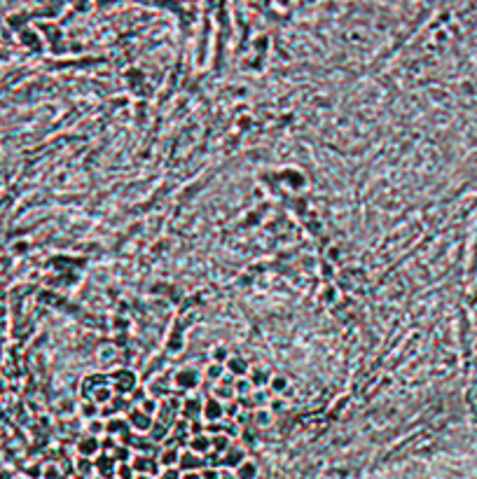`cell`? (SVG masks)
Instances as JSON below:
<instances>
[{"instance_id": "1", "label": "cell", "mask_w": 477, "mask_h": 479, "mask_svg": "<svg viewBox=\"0 0 477 479\" xmlns=\"http://www.w3.org/2000/svg\"><path fill=\"white\" fill-rule=\"evenodd\" d=\"M131 465L133 470H136V475H150V477H159V461H155V458H150V456H145V453H136L133 456V461H131Z\"/></svg>"}, {"instance_id": "2", "label": "cell", "mask_w": 477, "mask_h": 479, "mask_svg": "<svg viewBox=\"0 0 477 479\" xmlns=\"http://www.w3.org/2000/svg\"><path fill=\"white\" fill-rule=\"evenodd\" d=\"M129 428H131L133 433H150L152 430V426H155V418L152 416H147V414H143L138 407H133L131 412H129Z\"/></svg>"}, {"instance_id": "3", "label": "cell", "mask_w": 477, "mask_h": 479, "mask_svg": "<svg viewBox=\"0 0 477 479\" xmlns=\"http://www.w3.org/2000/svg\"><path fill=\"white\" fill-rule=\"evenodd\" d=\"M101 451V437H94V435H84V437L78 439V456L80 458H96Z\"/></svg>"}, {"instance_id": "4", "label": "cell", "mask_w": 477, "mask_h": 479, "mask_svg": "<svg viewBox=\"0 0 477 479\" xmlns=\"http://www.w3.org/2000/svg\"><path fill=\"white\" fill-rule=\"evenodd\" d=\"M178 467H180V472H201L206 467V458L194 451H180Z\"/></svg>"}, {"instance_id": "5", "label": "cell", "mask_w": 477, "mask_h": 479, "mask_svg": "<svg viewBox=\"0 0 477 479\" xmlns=\"http://www.w3.org/2000/svg\"><path fill=\"white\" fill-rule=\"evenodd\" d=\"M201 416L204 421L208 423H215V421H223L225 418V402H220L218 398H208L201 407Z\"/></svg>"}, {"instance_id": "6", "label": "cell", "mask_w": 477, "mask_h": 479, "mask_svg": "<svg viewBox=\"0 0 477 479\" xmlns=\"http://www.w3.org/2000/svg\"><path fill=\"white\" fill-rule=\"evenodd\" d=\"M173 384H175L178 388L192 390V388L199 386V372H197V370H192V367H183V370H178V372H175Z\"/></svg>"}, {"instance_id": "7", "label": "cell", "mask_w": 477, "mask_h": 479, "mask_svg": "<svg viewBox=\"0 0 477 479\" xmlns=\"http://www.w3.org/2000/svg\"><path fill=\"white\" fill-rule=\"evenodd\" d=\"M112 388H117L122 395L131 393L133 388H136V374H133V372H127V370L117 372V374H115V379H112Z\"/></svg>"}, {"instance_id": "8", "label": "cell", "mask_w": 477, "mask_h": 479, "mask_svg": "<svg viewBox=\"0 0 477 479\" xmlns=\"http://www.w3.org/2000/svg\"><path fill=\"white\" fill-rule=\"evenodd\" d=\"M225 367H227V372L232 374L234 379H243L246 374L251 372V365H248V360L238 358V355H229V360L225 362Z\"/></svg>"}, {"instance_id": "9", "label": "cell", "mask_w": 477, "mask_h": 479, "mask_svg": "<svg viewBox=\"0 0 477 479\" xmlns=\"http://www.w3.org/2000/svg\"><path fill=\"white\" fill-rule=\"evenodd\" d=\"M190 451H194L199 453V456H208V453L213 451V442H211V435H192V439H190Z\"/></svg>"}, {"instance_id": "10", "label": "cell", "mask_w": 477, "mask_h": 479, "mask_svg": "<svg viewBox=\"0 0 477 479\" xmlns=\"http://www.w3.org/2000/svg\"><path fill=\"white\" fill-rule=\"evenodd\" d=\"M243 461H246V451H243L241 447H232V449H229V451L223 456V467L234 472V470H237V467L241 465Z\"/></svg>"}, {"instance_id": "11", "label": "cell", "mask_w": 477, "mask_h": 479, "mask_svg": "<svg viewBox=\"0 0 477 479\" xmlns=\"http://www.w3.org/2000/svg\"><path fill=\"white\" fill-rule=\"evenodd\" d=\"M274 421H276V414L271 412L269 407H260V409L253 412V423L257 428H271Z\"/></svg>"}, {"instance_id": "12", "label": "cell", "mask_w": 477, "mask_h": 479, "mask_svg": "<svg viewBox=\"0 0 477 479\" xmlns=\"http://www.w3.org/2000/svg\"><path fill=\"white\" fill-rule=\"evenodd\" d=\"M159 465L161 470H166V467H178V461H180V451L175 449V447H169V449H164V451H159Z\"/></svg>"}, {"instance_id": "13", "label": "cell", "mask_w": 477, "mask_h": 479, "mask_svg": "<svg viewBox=\"0 0 477 479\" xmlns=\"http://www.w3.org/2000/svg\"><path fill=\"white\" fill-rule=\"evenodd\" d=\"M127 430H131V428H129V421H127V418H122V416H115V418H108L106 421V435L117 437V435L127 433Z\"/></svg>"}, {"instance_id": "14", "label": "cell", "mask_w": 477, "mask_h": 479, "mask_svg": "<svg viewBox=\"0 0 477 479\" xmlns=\"http://www.w3.org/2000/svg\"><path fill=\"white\" fill-rule=\"evenodd\" d=\"M234 393H237V400L251 398L253 393H255V386H253V381L248 376H243V379H237V381H234Z\"/></svg>"}, {"instance_id": "15", "label": "cell", "mask_w": 477, "mask_h": 479, "mask_svg": "<svg viewBox=\"0 0 477 479\" xmlns=\"http://www.w3.org/2000/svg\"><path fill=\"white\" fill-rule=\"evenodd\" d=\"M211 442H213V451L220 453V456H225V453L232 449V437H227L225 433H220V435H211Z\"/></svg>"}, {"instance_id": "16", "label": "cell", "mask_w": 477, "mask_h": 479, "mask_svg": "<svg viewBox=\"0 0 477 479\" xmlns=\"http://www.w3.org/2000/svg\"><path fill=\"white\" fill-rule=\"evenodd\" d=\"M75 470H78V475L82 479L94 477V475H96V465H94L92 458H80L78 456V461H75Z\"/></svg>"}, {"instance_id": "17", "label": "cell", "mask_w": 477, "mask_h": 479, "mask_svg": "<svg viewBox=\"0 0 477 479\" xmlns=\"http://www.w3.org/2000/svg\"><path fill=\"white\" fill-rule=\"evenodd\" d=\"M234 475L238 479H257V465L253 461H243L241 465L234 470Z\"/></svg>"}, {"instance_id": "18", "label": "cell", "mask_w": 477, "mask_h": 479, "mask_svg": "<svg viewBox=\"0 0 477 479\" xmlns=\"http://www.w3.org/2000/svg\"><path fill=\"white\" fill-rule=\"evenodd\" d=\"M288 386H290V381H288V376H283V374H274V376H271V381H269L271 393H276V395L286 393V390H288Z\"/></svg>"}, {"instance_id": "19", "label": "cell", "mask_w": 477, "mask_h": 479, "mask_svg": "<svg viewBox=\"0 0 477 479\" xmlns=\"http://www.w3.org/2000/svg\"><path fill=\"white\" fill-rule=\"evenodd\" d=\"M87 435L103 437V435H106V421H103V418H92V421H87Z\"/></svg>"}, {"instance_id": "20", "label": "cell", "mask_w": 477, "mask_h": 479, "mask_svg": "<svg viewBox=\"0 0 477 479\" xmlns=\"http://www.w3.org/2000/svg\"><path fill=\"white\" fill-rule=\"evenodd\" d=\"M110 456L115 458V463H117V465H122V463H131V461H133L131 449H129V447H122V444H119V447L112 453H110Z\"/></svg>"}, {"instance_id": "21", "label": "cell", "mask_w": 477, "mask_h": 479, "mask_svg": "<svg viewBox=\"0 0 477 479\" xmlns=\"http://www.w3.org/2000/svg\"><path fill=\"white\" fill-rule=\"evenodd\" d=\"M159 407H161V404H159L155 398H145L141 404H138V409H141L143 414H147V416H152V418L159 414Z\"/></svg>"}, {"instance_id": "22", "label": "cell", "mask_w": 477, "mask_h": 479, "mask_svg": "<svg viewBox=\"0 0 477 479\" xmlns=\"http://www.w3.org/2000/svg\"><path fill=\"white\" fill-rule=\"evenodd\" d=\"M80 414H82L87 421H92V418H101V407H98L96 402H92V404H89V402H84V404H82V409H80Z\"/></svg>"}, {"instance_id": "23", "label": "cell", "mask_w": 477, "mask_h": 479, "mask_svg": "<svg viewBox=\"0 0 477 479\" xmlns=\"http://www.w3.org/2000/svg\"><path fill=\"white\" fill-rule=\"evenodd\" d=\"M204 376L211 379V381H220V379H223V365H220V362H211V365L204 370Z\"/></svg>"}, {"instance_id": "24", "label": "cell", "mask_w": 477, "mask_h": 479, "mask_svg": "<svg viewBox=\"0 0 477 479\" xmlns=\"http://www.w3.org/2000/svg\"><path fill=\"white\" fill-rule=\"evenodd\" d=\"M166 435H169V428L164 423H159V421H155V426L150 430V439L152 442H161V439H166Z\"/></svg>"}, {"instance_id": "25", "label": "cell", "mask_w": 477, "mask_h": 479, "mask_svg": "<svg viewBox=\"0 0 477 479\" xmlns=\"http://www.w3.org/2000/svg\"><path fill=\"white\" fill-rule=\"evenodd\" d=\"M115 479H136V470H133L131 463H122V465H117Z\"/></svg>"}, {"instance_id": "26", "label": "cell", "mask_w": 477, "mask_h": 479, "mask_svg": "<svg viewBox=\"0 0 477 479\" xmlns=\"http://www.w3.org/2000/svg\"><path fill=\"white\" fill-rule=\"evenodd\" d=\"M117 447H119L117 437H112V435H103V437H101V451L103 453H112Z\"/></svg>"}, {"instance_id": "27", "label": "cell", "mask_w": 477, "mask_h": 479, "mask_svg": "<svg viewBox=\"0 0 477 479\" xmlns=\"http://www.w3.org/2000/svg\"><path fill=\"white\" fill-rule=\"evenodd\" d=\"M42 479H64V472L59 465H47L42 472Z\"/></svg>"}, {"instance_id": "28", "label": "cell", "mask_w": 477, "mask_h": 479, "mask_svg": "<svg viewBox=\"0 0 477 479\" xmlns=\"http://www.w3.org/2000/svg\"><path fill=\"white\" fill-rule=\"evenodd\" d=\"M223 477V467H211L206 465L201 470V479H220Z\"/></svg>"}, {"instance_id": "29", "label": "cell", "mask_w": 477, "mask_h": 479, "mask_svg": "<svg viewBox=\"0 0 477 479\" xmlns=\"http://www.w3.org/2000/svg\"><path fill=\"white\" fill-rule=\"evenodd\" d=\"M157 479H183V472H180V467H166L159 472Z\"/></svg>"}, {"instance_id": "30", "label": "cell", "mask_w": 477, "mask_h": 479, "mask_svg": "<svg viewBox=\"0 0 477 479\" xmlns=\"http://www.w3.org/2000/svg\"><path fill=\"white\" fill-rule=\"evenodd\" d=\"M227 360H229V353H227L225 346H218L215 351H213V360H211V362H220V365H223V362H227Z\"/></svg>"}, {"instance_id": "31", "label": "cell", "mask_w": 477, "mask_h": 479, "mask_svg": "<svg viewBox=\"0 0 477 479\" xmlns=\"http://www.w3.org/2000/svg\"><path fill=\"white\" fill-rule=\"evenodd\" d=\"M183 479H201V472H183Z\"/></svg>"}, {"instance_id": "32", "label": "cell", "mask_w": 477, "mask_h": 479, "mask_svg": "<svg viewBox=\"0 0 477 479\" xmlns=\"http://www.w3.org/2000/svg\"><path fill=\"white\" fill-rule=\"evenodd\" d=\"M220 479H238V477L234 475V472H232V470H223V477H220Z\"/></svg>"}, {"instance_id": "33", "label": "cell", "mask_w": 477, "mask_h": 479, "mask_svg": "<svg viewBox=\"0 0 477 479\" xmlns=\"http://www.w3.org/2000/svg\"><path fill=\"white\" fill-rule=\"evenodd\" d=\"M0 479H12V475L10 472H0Z\"/></svg>"}, {"instance_id": "34", "label": "cell", "mask_w": 477, "mask_h": 479, "mask_svg": "<svg viewBox=\"0 0 477 479\" xmlns=\"http://www.w3.org/2000/svg\"><path fill=\"white\" fill-rule=\"evenodd\" d=\"M136 479H155V477H150V475H136Z\"/></svg>"}]
</instances>
